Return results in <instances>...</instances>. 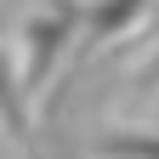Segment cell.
<instances>
[{
    "label": "cell",
    "mask_w": 159,
    "mask_h": 159,
    "mask_svg": "<svg viewBox=\"0 0 159 159\" xmlns=\"http://www.w3.org/2000/svg\"><path fill=\"white\" fill-rule=\"evenodd\" d=\"M114 153H131V159H159V142H114Z\"/></svg>",
    "instance_id": "cell-3"
},
{
    "label": "cell",
    "mask_w": 159,
    "mask_h": 159,
    "mask_svg": "<svg viewBox=\"0 0 159 159\" xmlns=\"http://www.w3.org/2000/svg\"><path fill=\"white\" fill-rule=\"evenodd\" d=\"M0 119L6 125H23V108H17V91L6 85V74H0Z\"/></svg>",
    "instance_id": "cell-2"
},
{
    "label": "cell",
    "mask_w": 159,
    "mask_h": 159,
    "mask_svg": "<svg viewBox=\"0 0 159 159\" xmlns=\"http://www.w3.org/2000/svg\"><path fill=\"white\" fill-rule=\"evenodd\" d=\"M63 40H68V17H34L29 23V63H23V85L29 91H40V80L51 74Z\"/></svg>",
    "instance_id": "cell-1"
}]
</instances>
